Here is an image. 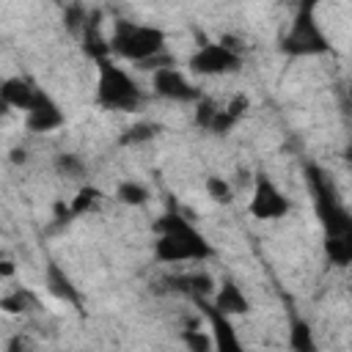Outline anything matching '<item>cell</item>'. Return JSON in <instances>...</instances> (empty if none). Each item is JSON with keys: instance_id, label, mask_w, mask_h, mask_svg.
<instances>
[{"instance_id": "6da1fadb", "label": "cell", "mask_w": 352, "mask_h": 352, "mask_svg": "<svg viewBox=\"0 0 352 352\" xmlns=\"http://www.w3.org/2000/svg\"><path fill=\"white\" fill-rule=\"evenodd\" d=\"M154 258L160 264H182V261H206L214 256L212 242L176 209L162 212L154 220Z\"/></svg>"}, {"instance_id": "7a4b0ae2", "label": "cell", "mask_w": 352, "mask_h": 352, "mask_svg": "<svg viewBox=\"0 0 352 352\" xmlns=\"http://www.w3.org/2000/svg\"><path fill=\"white\" fill-rule=\"evenodd\" d=\"M278 50L286 58H319L330 52V38L316 16V0H300L289 28L278 38Z\"/></svg>"}, {"instance_id": "3957f363", "label": "cell", "mask_w": 352, "mask_h": 352, "mask_svg": "<svg viewBox=\"0 0 352 352\" xmlns=\"http://www.w3.org/2000/svg\"><path fill=\"white\" fill-rule=\"evenodd\" d=\"M165 30L157 25H140L124 16L113 19L110 25V52L140 66L165 55Z\"/></svg>"}, {"instance_id": "277c9868", "label": "cell", "mask_w": 352, "mask_h": 352, "mask_svg": "<svg viewBox=\"0 0 352 352\" xmlns=\"http://www.w3.org/2000/svg\"><path fill=\"white\" fill-rule=\"evenodd\" d=\"M96 104L104 110L132 113L143 104V88L124 66L104 58L96 63Z\"/></svg>"}, {"instance_id": "5b68a950", "label": "cell", "mask_w": 352, "mask_h": 352, "mask_svg": "<svg viewBox=\"0 0 352 352\" xmlns=\"http://www.w3.org/2000/svg\"><path fill=\"white\" fill-rule=\"evenodd\" d=\"M190 72L192 74H201V77H220V74H231L242 66V55L236 47H231L228 41H209L204 47H198L190 60H187Z\"/></svg>"}, {"instance_id": "8992f818", "label": "cell", "mask_w": 352, "mask_h": 352, "mask_svg": "<svg viewBox=\"0 0 352 352\" xmlns=\"http://www.w3.org/2000/svg\"><path fill=\"white\" fill-rule=\"evenodd\" d=\"M289 209H292V204L283 195V190L272 182V176L264 173V170L256 173L250 204H248L250 217H256V220H280V217L289 214Z\"/></svg>"}, {"instance_id": "52a82bcc", "label": "cell", "mask_w": 352, "mask_h": 352, "mask_svg": "<svg viewBox=\"0 0 352 352\" xmlns=\"http://www.w3.org/2000/svg\"><path fill=\"white\" fill-rule=\"evenodd\" d=\"M151 88H154L157 96H162L168 102H179V104H187V102L195 104L201 99V88L192 85L173 63L170 66H162V69H154Z\"/></svg>"}, {"instance_id": "ba28073f", "label": "cell", "mask_w": 352, "mask_h": 352, "mask_svg": "<svg viewBox=\"0 0 352 352\" xmlns=\"http://www.w3.org/2000/svg\"><path fill=\"white\" fill-rule=\"evenodd\" d=\"M63 124H66V116H63L60 104H58L44 88H38L33 104L25 110V126H28L30 132H36V135H44V132L60 129Z\"/></svg>"}, {"instance_id": "9c48e42d", "label": "cell", "mask_w": 352, "mask_h": 352, "mask_svg": "<svg viewBox=\"0 0 352 352\" xmlns=\"http://www.w3.org/2000/svg\"><path fill=\"white\" fill-rule=\"evenodd\" d=\"M195 305H198V311L204 314V319L212 327L209 333H212L214 349H220V352H239L242 341H239V336H236V330L231 324V316L223 314L214 302H206V297H195Z\"/></svg>"}, {"instance_id": "30bf717a", "label": "cell", "mask_w": 352, "mask_h": 352, "mask_svg": "<svg viewBox=\"0 0 352 352\" xmlns=\"http://www.w3.org/2000/svg\"><path fill=\"white\" fill-rule=\"evenodd\" d=\"M41 278H44V289H47L58 302H66V305H72V308H80V305H82L80 289L74 286L72 275H69L58 261H47Z\"/></svg>"}, {"instance_id": "8fae6325", "label": "cell", "mask_w": 352, "mask_h": 352, "mask_svg": "<svg viewBox=\"0 0 352 352\" xmlns=\"http://www.w3.org/2000/svg\"><path fill=\"white\" fill-rule=\"evenodd\" d=\"M102 19H104L102 11H91L88 19H85V28H82V33H80L82 52H85L94 63H99V60H104V58H113V52H110V36L104 33V22H102Z\"/></svg>"}, {"instance_id": "7c38bea8", "label": "cell", "mask_w": 352, "mask_h": 352, "mask_svg": "<svg viewBox=\"0 0 352 352\" xmlns=\"http://www.w3.org/2000/svg\"><path fill=\"white\" fill-rule=\"evenodd\" d=\"M223 314L228 316H248L253 311L250 305V297L242 292V286L234 280V278H226L220 280V286L214 289V300H212Z\"/></svg>"}, {"instance_id": "4fadbf2b", "label": "cell", "mask_w": 352, "mask_h": 352, "mask_svg": "<svg viewBox=\"0 0 352 352\" xmlns=\"http://www.w3.org/2000/svg\"><path fill=\"white\" fill-rule=\"evenodd\" d=\"M36 91L38 85L30 82L28 77H6L3 85H0V99L6 107H14V110H28L36 99Z\"/></svg>"}, {"instance_id": "5bb4252c", "label": "cell", "mask_w": 352, "mask_h": 352, "mask_svg": "<svg viewBox=\"0 0 352 352\" xmlns=\"http://www.w3.org/2000/svg\"><path fill=\"white\" fill-rule=\"evenodd\" d=\"M170 283H173L176 292H184V294H190L192 300H195V297H209V294H214V289H217V283H214V278H212L209 272L179 275V278H170Z\"/></svg>"}, {"instance_id": "9a60e30c", "label": "cell", "mask_w": 352, "mask_h": 352, "mask_svg": "<svg viewBox=\"0 0 352 352\" xmlns=\"http://www.w3.org/2000/svg\"><path fill=\"white\" fill-rule=\"evenodd\" d=\"M322 248H324V258L333 267H349L352 264V228L336 236H324Z\"/></svg>"}, {"instance_id": "2e32d148", "label": "cell", "mask_w": 352, "mask_h": 352, "mask_svg": "<svg viewBox=\"0 0 352 352\" xmlns=\"http://www.w3.org/2000/svg\"><path fill=\"white\" fill-rule=\"evenodd\" d=\"M289 349L294 352H316V338H314V327L308 319L302 316H292L289 319Z\"/></svg>"}, {"instance_id": "e0dca14e", "label": "cell", "mask_w": 352, "mask_h": 352, "mask_svg": "<svg viewBox=\"0 0 352 352\" xmlns=\"http://www.w3.org/2000/svg\"><path fill=\"white\" fill-rule=\"evenodd\" d=\"M160 124H154V121H138V124H132V126H126L121 135H118V143L121 146H140V143H148V140H154L157 135H160Z\"/></svg>"}, {"instance_id": "ac0fdd59", "label": "cell", "mask_w": 352, "mask_h": 352, "mask_svg": "<svg viewBox=\"0 0 352 352\" xmlns=\"http://www.w3.org/2000/svg\"><path fill=\"white\" fill-rule=\"evenodd\" d=\"M118 204H124V206H143L148 198H151V192H148V187L146 184H140V182H135V179H124L118 187H116V195H113Z\"/></svg>"}, {"instance_id": "d6986e66", "label": "cell", "mask_w": 352, "mask_h": 352, "mask_svg": "<svg viewBox=\"0 0 352 352\" xmlns=\"http://www.w3.org/2000/svg\"><path fill=\"white\" fill-rule=\"evenodd\" d=\"M102 190L99 187H94V184H82L77 192H74V198L69 201L72 204V214L74 217H82V214H91L99 204H102Z\"/></svg>"}, {"instance_id": "ffe728a7", "label": "cell", "mask_w": 352, "mask_h": 352, "mask_svg": "<svg viewBox=\"0 0 352 352\" xmlns=\"http://www.w3.org/2000/svg\"><path fill=\"white\" fill-rule=\"evenodd\" d=\"M204 190H206V195L214 201V204H223V206H228L231 201H234V187L223 179V176H217V173H212V176H206V182H204Z\"/></svg>"}, {"instance_id": "44dd1931", "label": "cell", "mask_w": 352, "mask_h": 352, "mask_svg": "<svg viewBox=\"0 0 352 352\" xmlns=\"http://www.w3.org/2000/svg\"><path fill=\"white\" fill-rule=\"evenodd\" d=\"M88 14H91V11H85L82 3H72V6H66V11H63V25H66V30H72L74 36H80L82 28H85Z\"/></svg>"}, {"instance_id": "7402d4cb", "label": "cell", "mask_w": 352, "mask_h": 352, "mask_svg": "<svg viewBox=\"0 0 352 352\" xmlns=\"http://www.w3.org/2000/svg\"><path fill=\"white\" fill-rule=\"evenodd\" d=\"M239 124V118L228 110V107H220L217 113H214V118H212V124H209V132L212 135H217V138H226V135H231L234 132V126Z\"/></svg>"}, {"instance_id": "603a6c76", "label": "cell", "mask_w": 352, "mask_h": 352, "mask_svg": "<svg viewBox=\"0 0 352 352\" xmlns=\"http://www.w3.org/2000/svg\"><path fill=\"white\" fill-rule=\"evenodd\" d=\"M55 168H58L60 176H69V179H82V173H85V162L77 154H66V151L58 154Z\"/></svg>"}, {"instance_id": "cb8c5ba5", "label": "cell", "mask_w": 352, "mask_h": 352, "mask_svg": "<svg viewBox=\"0 0 352 352\" xmlns=\"http://www.w3.org/2000/svg\"><path fill=\"white\" fill-rule=\"evenodd\" d=\"M220 110V104H214L212 99H206V96H201L198 102H195V124L201 126V129H206L209 132V124H212V118H214V113Z\"/></svg>"}, {"instance_id": "d4e9b609", "label": "cell", "mask_w": 352, "mask_h": 352, "mask_svg": "<svg viewBox=\"0 0 352 352\" xmlns=\"http://www.w3.org/2000/svg\"><path fill=\"white\" fill-rule=\"evenodd\" d=\"M182 341H184L192 352H198V349H214L212 333H209V336H204L201 330H184V333H182Z\"/></svg>"}, {"instance_id": "484cf974", "label": "cell", "mask_w": 352, "mask_h": 352, "mask_svg": "<svg viewBox=\"0 0 352 352\" xmlns=\"http://www.w3.org/2000/svg\"><path fill=\"white\" fill-rule=\"evenodd\" d=\"M28 300H30L28 292H14V294H6V297L0 300V305H3V311L16 314V311H25V302H28Z\"/></svg>"}, {"instance_id": "4316f807", "label": "cell", "mask_w": 352, "mask_h": 352, "mask_svg": "<svg viewBox=\"0 0 352 352\" xmlns=\"http://www.w3.org/2000/svg\"><path fill=\"white\" fill-rule=\"evenodd\" d=\"M226 107H228V110H231V113H234V116L242 121V116H245V113H248V107H250V99H248L245 94H236V96H234V99H231Z\"/></svg>"}, {"instance_id": "83f0119b", "label": "cell", "mask_w": 352, "mask_h": 352, "mask_svg": "<svg viewBox=\"0 0 352 352\" xmlns=\"http://www.w3.org/2000/svg\"><path fill=\"white\" fill-rule=\"evenodd\" d=\"M338 104H341V110H344L346 116H352V82L341 85V91H338Z\"/></svg>"}, {"instance_id": "f1b7e54d", "label": "cell", "mask_w": 352, "mask_h": 352, "mask_svg": "<svg viewBox=\"0 0 352 352\" xmlns=\"http://www.w3.org/2000/svg\"><path fill=\"white\" fill-rule=\"evenodd\" d=\"M11 275H14V261H3V267H0V278L8 280Z\"/></svg>"}, {"instance_id": "f546056e", "label": "cell", "mask_w": 352, "mask_h": 352, "mask_svg": "<svg viewBox=\"0 0 352 352\" xmlns=\"http://www.w3.org/2000/svg\"><path fill=\"white\" fill-rule=\"evenodd\" d=\"M344 162H346V165L352 168V143H349V146L344 148Z\"/></svg>"}]
</instances>
